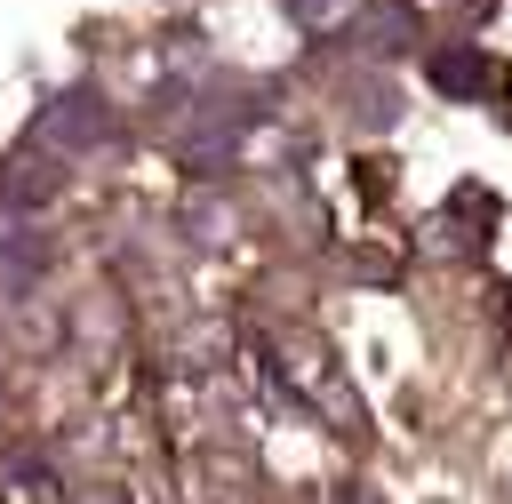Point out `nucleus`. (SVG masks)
<instances>
[{
	"label": "nucleus",
	"mask_w": 512,
	"mask_h": 504,
	"mask_svg": "<svg viewBox=\"0 0 512 504\" xmlns=\"http://www.w3.org/2000/svg\"><path fill=\"white\" fill-rule=\"evenodd\" d=\"M96 136H104V104H96L88 88L56 96V104L32 120V144H96Z\"/></svg>",
	"instance_id": "1"
},
{
	"label": "nucleus",
	"mask_w": 512,
	"mask_h": 504,
	"mask_svg": "<svg viewBox=\"0 0 512 504\" xmlns=\"http://www.w3.org/2000/svg\"><path fill=\"white\" fill-rule=\"evenodd\" d=\"M432 80L456 88V96H488V88H496V64L472 56V48H440V56H432Z\"/></svg>",
	"instance_id": "2"
},
{
	"label": "nucleus",
	"mask_w": 512,
	"mask_h": 504,
	"mask_svg": "<svg viewBox=\"0 0 512 504\" xmlns=\"http://www.w3.org/2000/svg\"><path fill=\"white\" fill-rule=\"evenodd\" d=\"M288 8H296L304 24H344V16L360 8V0H288Z\"/></svg>",
	"instance_id": "3"
}]
</instances>
